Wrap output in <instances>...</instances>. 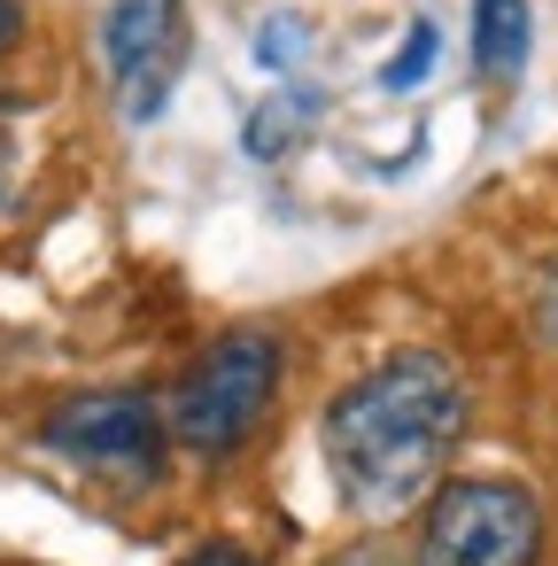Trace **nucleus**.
<instances>
[{"label":"nucleus","mask_w":558,"mask_h":566,"mask_svg":"<svg viewBox=\"0 0 558 566\" xmlns=\"http://www.w3.org/2000/svg\"><path fill=\"white\" fill-rule=\"evenodd\" d=\"M465 411H473L465 373L442 349L380 357L318 419V450H326L334 496L357 520H396V512L427 504L442 489V465L465 442Z\"/></svg>","instance_id":"obj_1"},{"label":"nucleus","mask_w":558,"mask_h":566,"mask_svg":"<svg viewBox=\"0 0 558 566\" xmlns=\"http://www.w3.org/2000/svg\"><path fill=\"white\" fill-rule=\"evenodd\" d=\"M272 396H280V334L241 326V334L210 342V349L171 380L164 427H171V442L194 450V458H233V450L264 427Z\"/></svg>","instance_id":"obj_2"},{"label":"nucleus","mask_w":558,"mask_h":566,"mask_svg":"<svg viewBox=\"0 0 558 566\" xmlns=\"http://www.w3.org/2000/svg\"><path fill=\"white\" fill-rule=\"evenodd\" d=\"M40 442L86 473H109V481H133V489H156L171 473V427H164V403L140 396V388H78L63 396L48 419H40Z\"/></svg>","instance_id":"obj_3"},{"label":"nucleus","mask_w":558,"mask_h":566,"mask_svg":"<svg viewBox=\"0 0 558 566\" xmlns=\"http://www.w3.org/2000/svg\"><path fill=\"white\" fill-rule=\"evenodd\" d=\"M419 566H543V504L527 481H442L427 496Z\"/></svg>","instance_id":"obj_4"},{"label":"nucleus","mask_w":558,"mask_h":566,"mask_svg":"<svg viewBox=\"0 0 558 566\" xmlns=\"http://www.w3.org/2000/svg\"><path fill=\"white\" fill-rule=\"evenodd\" d=\"M194 55L187 0H109L102 17V71L125 125H156L179 94V71Z\"/></svg>","instance_id":"obj_5"},{"label":"nucleus","mask_w":558,"mask_h":566,"mask_svg":"<svg viewBox=\"0 0 558 566\" xmlns=\"http://www.w3.org/2000/svg\"><path fill=\"white\" fill-rule=\"evenodd\" d=\"M535 48V9L527 0H473V71L488 86H512Z\"/></svg>","instance_id":"obj_6"},{"label":"nucleus","mask_w":558,"mask_h":566,"mask_svg":"<svg viewBox=\"0 0 558 566\" xmlns=\"http://www.w3.org/2000/svg\"><path fill=\"white\" fill-rule=\"evenodd\" d=\"M434 55H442V32H434V17H419V24H411V40H403V55H388V63H380V94H411V86L434 71Z\"/></svg>","instance_id":"obj_7"},{"label":"nucleus","mask_w":558,"mask_h":566,"mask_svg":"<svg viewBox=\"0 0 558 566\" xmlns=\"http://www.w3.org/2000/svg\"><path fill=\"white\" fill-rule=\"evenodd\" d=\"M310 117H318V102H310L303 86H295V94H280V109H264V117L249 125V156H264V164H272V148H287V133H303Z\"/></svg>","instance_id":"obj_8"},{"label":"nucleus","mask_w":558,"mask_h":566,"mask_svg":"<svg viewBox=\"0 0 558 566\" xmlns=\"http://www.w3.org/2000/svg\"><path fill=\"white\" fill-rule=\"evenodd\" d=\"M303 48H310L303 17H264V40H256V63H264V71H287Z\"/></svg>","instance_id":"obj_9"},{"label":"nucleus","mask_w":558,"mask_h":566,"mask_svg":"<svg viewBox=\"0 0 558 566\" xmlns=\"http://www.w3.org/2000/svg\"><path fill=\"white\" fill-rule=\"evenodd\" d=\"M179 566H264L256 551H241V543H202V551H187Z\"/></svg>","instance_id":"obj_10"},{"label":"nucleus","mask_w":558,"mask_h":566,"mask_svg":"<svg viewBox=\"0 0 558 566\" xmlns=\"http://www.w3.org/2000/svg\"><path fill=\"white\" fill-rule=\"evenodd\" d=\"M24 24H32V17H24V0H0V55H17V48H24Z\"/></svg>","instance_id":"obj_11"},{"label":"nucleus","mask_w":558,"mask_h":566,"mask_svg":"<svg viewBox=\"0 0 558 566\" xmlns=\"http://www.w3.org/2000/svg\"><path fill=\"white\" fill-rule=\"evenodd\" d=\"M9 179H17V133L0 125V202H9Z\"/></svg>","instance_id":"obj_12"}]
</instances>
